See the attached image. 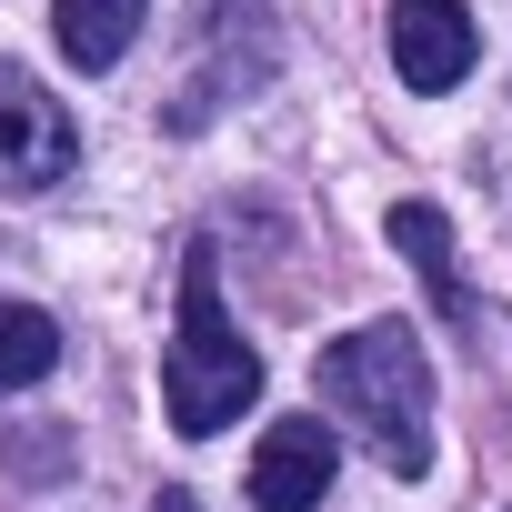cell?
Returning a JSON list of instances; mask_svg holds the SVG:
<instances>
[{"label":"cell","mask_w":512,"mask_h":512,"mask_svg":"<svg viewBox=\"0 0 512 512\" xmlns=\"http://www.w3.org/2000/svg\"><path fill=\"white\" fill-rule=\"evenodd\" d=\"M332 472H342L332 422H272L262 452H251V502H262V512H312L332 492Z\"/></svg>","instance_id":"obj_5"},{"label":"cell","mask_w":512,"mask_h":512,"mask_svg":"<svg viewBox=\"0 0 512 512\" xmlns=\"http://www.w3.org/2000/svg\"><path fill=\"white\" fill-rule=\"evenodd\" d=\"M392 241L412 251V272L432 282V302H442V312H462V282H452V231H442V211H432V201H402V211H392Z\"/></svg>","instance_id":"obj_8"},{"label":"cell","mask_w":512,"mask_h":512,"mask_svg":"<svg viewBox=\"0 0 512 512\" xmlns=\"http://www.w3.org/2000/svg\"><path fill=\"white\" fill-rule=\"evenodd\" d=\"M51 362H61V322L31 312V302H0V402L51 382Z\"/></svg>","instance_id":"obj_7"},{"label":"cell","mask_w":512,"mask_h":512,"mask_svg":"<svg viewBox=\"0 0 512 512\" xmlns=\"http://www.w3.org/2000/svg\"><path fill=\"white\" fill-rule=\"evenodd\" d=\"M251 402H262V352H251L221 312V262L191 251L181 262V332H171V362H161V412L181 442H211L231 432Z\"/></svg>","instance_id":"obj_2"},{"label":"cell","mask_w":512,"mask_h":512,"mask_svg":"<svg viewBox=\"0 0 512 512\" xmlns=\"http://www.w3.org/2000/svg\"><path fill=\"white\" fill-rule=\"evenodd\" d=\"M141 21H151V0H51V41L71 71H121Z\"/></svg>","instance_id":"obj_6"},{"label":"cell","mask_w":512,"mask_h":512,"mask_svg":"<svg viewBox=\"0 0 512 512\" xmlns=\"http://www.w3.org/2000/svg\"><path fill=\"white\" fill-rule=\"evenodd\" d=\"M71 161H81L71 111L21 61H0V191H51V181H71Z\"/></svg>","instance_id":"obj_3"},{"label":"cell","mask_w":512,"mask_h":512,"mask_svg":"<svg viewBox=\"0 0 512 512\" xmlns=\"http://www.w3.org/2000/svg\"><path fill=\"white\" fill-rule=\"evenodd\" d=\"M312 382H322V402L342 422H362V442L382 452V472H402V482L432 472V352H422L412 322L382 312V322L322 342Z\"/></svg>","instance_id":"obj_1"},{"label":"cell","mask_w":512,"mask_h":512,"mask_svg":"<svg viewBox=\"0 0 512 512\" xmlns=\"http://www.w3.org/2000/svg\"><path fill=\"white\" fill-rule=\"evenodd\" d=\"M151 512H201V492H181V482H171V492H151Z\"/></svg>","instance_id":"obj_9"},{"label":"cell","mask_w":512,"mask_h":512,"mask_svg":"<svg viewBox=\"0 0 512 512\" xmlns=\"http://www.w3.org/2000/svg\"><path fill=\"white\" fill-rule=\"evenodd\" d=\"M472 61H482V31L462 0H392V71L412 91H452L472 81Z\"/></svg>","instance_id":"obj_4"}]
</instances>
